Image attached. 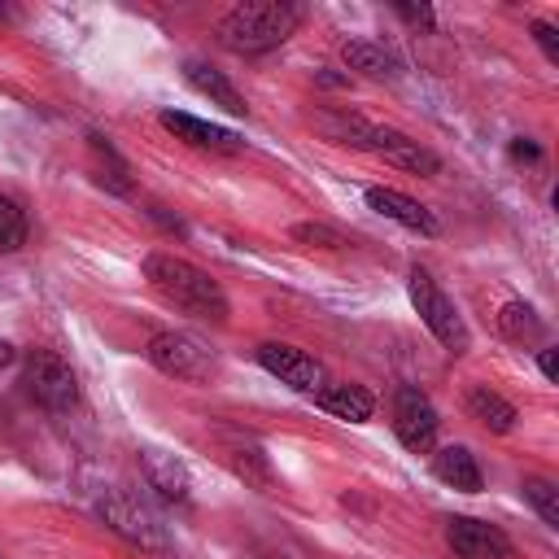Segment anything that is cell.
<instances>
[{
  "label": "cell",
  "instance_id": "obj_17",
  "mask_svg": "<svg viewBox=\"0 0 559 559\" xmlns=\"http://www.w3.org/2000/svg\"><path fill=\"white\" fill-rule=\"evenodd\" d=\"M314 402H319L328 415L349 419V424H362V419H371V411H376V397H371L362 384H332V389H319Z\"/></svg>",
  "mask_w": 559,
  "mask_h": 559
},
{
  "label": "cell",
  "instance_id": "obj_18",
  "mask_svg": "<svg viewBox=\"0 0 559 559\" xmlns=\"http://www.w3.org/2000/svg\"><path fill=\"white\" fill-rule=\"evenodd\" d=\"M467 415L489 432H511V424H515V406L507 397H498L493 389H485V384H476L467 393Z\"/></svg>",
  "mask_w": 559,
  "mask_h": 559
},
{
  "label": "cell",
  "instance_id": "obj_4",
  "mask_svg": "<svg viewBox=\"0 0 559 559\" xmlns=\"http://www.w3.org/2000/svg\"><path fill=\"white\" fill-rule=\"evenodd\" d=\"M406 293H411V306L419 310V319H424V328L450 349V354H463L467 349V323H463V314H459V306L437 288V280L424 271V266H411V275H406Z\"/></svg>",
  "mask_w": 559,
  "mask_h": 559
},
{
  "label": "cell",
  "instance_id": "obj_2",
  "mask_svg": "<svg viewBox=\"0 0 559 559\" xmlns=\"http://www.w3.org/2000/svg\"><path fill=\"white\" fill-rule=\"evenodd\" d=\"M301 26V4H288V0H249V4H236L218 17L214 35L223 48L231 52H266V48H280L293 31Z\"/></svg>",
  "mask_w": 559,
  "mask_h": 559
},
{
  "label": "cell",
  "instance_id": "obj_5",
  "mask_svg": "<svg viewBox=\"0 0 559 559\" xmlns=\"http://www.w3.org/2000/svg\"><path fill=\"white\" fill-rule=\"evenodd\" d=\"M26 393L44 411H74L79 406V376L57 349H31L26 354Z\"/></svg>",
  "mask_w": 559,
  "mask_h": 559
},
{
  "label": "cell",
  "instance_id": "obj_9",
  "mask_svg": "<svg viewBox=\"0 0 559 559\" xmlns=\"http://www.w3.org/2000/svg\"><path fill=\"white\" fill-rule=\"evenodd\" d=\"M445 546L459 559H511L515 546L498 524L472 520V515H450L445 520Z\"/></svg>",
  "mask_w": 559,
  "mask_h": 559
},
{
  "label": "cell",
  "instance_id": "obj_14",
  "mask_svg": "<svg viewBox=\"0 0 559 559\" xmlns=\"http://www.w3.org/2000/svg\"><path fill=\"white\" fill-rule=\"evenodd\" d=\"M432 476L445 480V485L459 489V493H480V485H485L480 463H476V454H472L467 445H441V450L432 454Z\"/></svg>",
  "mask_w": 559,
  "mask_h": 559
},
{
  "label": "cell",
  "instance_id": "obj_1",
  "mask_svg": "<svg viewBox=\"0 0 559 559\" xmlns=\"http://www.w3.org/2000/svg\"><path fill=\"white\" fill-rule=\"evenodd\" d=\"M144 280L183 314L201 319V323H227V293L218 288V280H210V271H201L188 258L175 253H148L144 258Z\"/></svg>",
  "mask_w": 559,
  "mask_h": 559
},
{
  "label": "cell",
  "instance_id": "obj_22",
  "mask_svg": "<svg viewBox=\"0 0 559 559\" xmlns=\"http://www.w3.org/2000/svg\"><path fill=\"white\" fill-rule=\"evenodd\" d=\"M26 245V214L13 197H0V253H13Z\"/></svg>",
  "mask_w": 559,
  "mask_h": 559
},
{
  "label": "cell",
  "instance_id": "obj_3",
  "mask_svg": "<svg viewBox=\"0 0 559 559\" xmlns=\"http://www.w3.org/2000/svg\"><path fill=\"white\" fill-rule=\"evenodd\" d=\"M96 511H100V520L118 533V537H127L131 546H140V550H170V533H166V524H162V515L140 498V493H131V489H109L100 502H96Z\"/></svg>",
  "mask_w": 559,
  "mask_h": 559
},
{
  "label": "cell",
  "instance_id": "obj_16",
  "mask_svg": "<svg viewBox=\"0 0 559 559\" xmlns=\"http://www.w3.org/2000/svg\"><path fill=\"white\" fill-rule=\"evenodd\" d=\"M341 57H345L349 70H358L367 79H397V57L376 39H345Z\"/></svg>",
  "mask_w": 559,
  "mask_h": 559
},
{
  "label": "cell",
  "instance_id": "obj_28",
  "mask_svg": "<svg viewBox=\"0 0 559 559\" xmlns=\"http://www.w3.org/2000/svg\"><path fill=\"white\" fill-rule=\"evenodd\" d=\"M13 358H17V349H13V345H9V341H0V367H9V362H13Z\"/></svg>",
  "mask_w": 559,
  "mask_h": 559
},
{
  "label": "cell",
  "instance_id": "obj_11",
  "mask_svg": "<svg viewBox=\"0 0 559 559\" xmlns=\"http://www.w3.org/2000/svg\"><path fill=\"white\" fill-rule=\"evenodd\" d=\"M140 472H144V485L162 498V502H175V507H188L192 502V480H188V467L166 454V450H140Z\"/></svg>",
  "mask_w": 559,
  "mask_h": 559
},
{
  "label": "cell",
  "instance_id": "obj_6",
  "mask_svg": "<svg viewBox=\"0 0 559 559\" xmlns=\"http://www.w3.org/2000/svg\"><path fill=\"white\" fill-rule=\"evenodd\" d=\"M144 354L162 376H175V380H205L214 371V354L192 332H157Z\"/></svg>",
  "mask_w": 559,
  "mask_h": 559
},
{
  "label": "cell",
  "instance_id": "obj_19",
  "mask_svg": "<svg viewBox=\"0 0 559 559\" xmlns=\"http://www.w3.org/2000/svg\"><path fill=\"white\" fill-rule=\"evenodd\" d=\"M498 328H502V336L507 341H515V345H533V341H542V319H537V310L528 306V301H507L502 310H498Z\"/></svg>",
  "mask_w": 559,
  "mask_h": 559
},
{
  "label": "cell",
  "instance_id": "obj_20",
  "mask_svg": "<svg viewBox=\"0 0 559 559\" xmlns=\"http://www.w3.org/2000/svg\"><path fill=\"white\" fill-rule=\"evenodd\" d=\"M92 153H96V183H105L109 192L127 197V192H131V170H127V162L118 157V148H114L105 135H92Z\"/></svg>",
  "mask_w": 559,
  "mask_h": 559
},
{
  "label": "cell",
  "instance_id": "obj_13",
  "mask_svg": "<svg viewBox=\"0 0 559 559\" xmlns=\"http://www.w3.org/2000/svg\"><path fill=\"white\" fill-rule=\"evenodd\" d=\"M367 205H371L376 214H384V218L402 223L406 231H419V236H437V231H441L437 214H432L428 205H419L415 197L397 192V188H367Z\"/></svg>",
  "mask_w": 559,
  "mask_h": 559
},
{
  "label": "cell",
  "instance_id": "obj_10",
  "mask_svg": "<svg viewBox=\"0 0 559 559\" xmlns=\"http://www.w3.org/2000/svg\"><path fill=\"white\" fill-rule=\"evenodd\" d=\"M258 362H262V371H271L280 384H288L297 393H319V384H323V362L284 341L258 345Z\"/></svg>",
  "mask_w": 559,
  "mask_h": 559
},
{
  "label": "cell",
  "instance_id": "obj_24",
  "mask_svg": "<svg viewBox=\"0 0 559 559\" xmlns=\"http://www.w3.org/2000/svg\"><path fill=\"white\" fill-rule=\"evenodd\" d=\"M393 13H397L402 22H411V26H419V31H432V26H437V17H432L428 4H393Z\"/></svg>",
  "mask_w": 559,
  "mask_h": 559
},
{
  "label": "cell",
  "instance_id": "obj_25",
  "mask_svg": "<svg viewBox=\"0 0 559 559\" xmlns=\"http://www.w3.org/2000/svg\"><path fill=\"white\" fill-rule=\"evenodd\" d=\"M533 39L542 44L546 61H559V39H555V26L550 22H533Z\"/></svg>",
  "mask_w": 559,
  "mask_h": 559
},
{
  "label": "cell",
  "instance_id": "obj_26",
  "mask_svg": "<svg viewBox=\"0 0 559 559\" xmlns=\"http://www.w3.org/2000/svg\"><path fill=\"white\" fill-rule=\"evenodd\" d=\"M511 157H533V162H537V157H542V148H537V144H524V140H515V144H511Z\"/></svg>",
  "mask_w": 559,
  "mask_h": 559
},
{
  "label": "cell",
  "instance_id": "obj_27",
  "mask_svg": "<svg viewBox=\"0 0 559 559\" xmlns=\"http://www.w3.org/2000/svg\"><path fill=\"white\" fill-rule=\"evenodd\" d=\"M537 367H542L546 380H555V349H542V354H537Z\"/></svg>",
  "mask_w": 559,
  "mask_h": 559
},
{
  "label": "cell",
  "instance_id": "obj_8",
  "mask_svg": "<svg viewBox=\"0 0 559 559\" xmlns=\"http://www.w3.org/2000/svg\"><path fill=\"white\" fill-rule=\"evenodd\" d=\"M437 428H441V419H437V406L428 402V393H419L415 384H402L393 393V432H397V441L415 454H428L432 441H437Z\"/></svg>",
  "mask_w": 559,
  "mask_h": 559
},
{
  "label": "cell",
  "instance_id": "obj_12",
  "mask_svg": "<svg viewBox=\"0 0 559 559\" xmlns=\"http://www.w3.org/2000/svg\"><path fill=\"white\" fill-rule=\"evenodd\" d=\"M162 127L175 131V135H179L183 144H192V148H210V153H240V148H245V140H240L236 131L214 127V122L192 118V114H179V109H162Z\"/></svg>",
  "mask_w": 559,
  "mask_h": 559
},
{
  "label": "cell",
  "instance_id": "obj_21",
  "mask_svg": "<svg viewBox=\"0 0 559 559\" xmlns=\"http://www.w3.org/2000/svg\"><path fill=\"white\" fill-rule=\"evenodd\" d=\"M520 493H524V502H528L550 528H559V489H555L546 476H528V480L520 485Z\"/></svg>",
  "mask_w": 559,
  "mask_h": 559
},
{
  "label": "cell",
  "instance_id": "obj_23",
  "mask_svg": "<svg viewBox=\"0 0 559 559\" xmlns=\"http://www.w3.org/2000/svg\"><path fill=\"white\" fill-rule=\"evenodd\" d=\"M236 472L240 476H253L258 485H271V467H266V454L262 450H236Z\"/></svg>",
  "mask_w": 559,
  "mask_h": 559
},
{
  "label": "cell",
  "instance_id": "obj_15",
  "mask_svg": "<svg viewBox=\"0 0 559 559\" xmlns=\"http://www.w3.org/2000/svg\"><path fill=\"white\" fill-rule=\"evenodd\" d=\"M183 79H188L201 96H210V105H223V109H227V114H236V118L249 109V105H245V96L231 87V79H227L223 70L205 66V61H188V66H183Z\"/></svg>",
  "mask_w": 559,
  "mask_h": 559
},
{
  "label": "cell",
  "instance_id": "obj_7",
  "mask_svg": "<svg viewBox=\"0 0 559 559\" xmlns=\"http://www.w3.org/2000/svg\"><path fill=\"white\" fill-rule=\"evenodd\" d=\"M354 148H367V153H376V157H384L389 166L411 170V175H437V170H441V157H437L432 148H424L419 140H411V135H402V131H393V127L362 122Z\"/></svg>",
  "mask_w": 559,
  "mask_h": 559
}]
</instances>
